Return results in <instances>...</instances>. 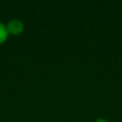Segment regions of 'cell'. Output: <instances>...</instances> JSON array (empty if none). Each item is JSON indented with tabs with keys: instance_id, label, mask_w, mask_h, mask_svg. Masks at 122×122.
<instances>
[{
	"instance_id": "obj_1",
	"label": "cell",
	"mask_w": 122,
	"mask_h": 122,
	"mask_svg": "<svg viewBox=\"0 0 122 122\" xmlns=\"http://www.w3.org/2000/svg\"><path fill=\"white\" fill-rule=\"evenodd\" d=\"M6 30H8V33H11L13 36H18L24 30V24L19 19H12L11 21H9Z\"/></svg>"
},
{
	"instance_id": "obj_2",
	"label": "cell",
	"mask_w": 122,
	"mask_h": 122,
	"mask_svg": "<svg viewBox=\"0 0 122 122\" xmlns=\"http://www.w3.org/2000/svg\"><path fill=\"white\" fill-rule=\"evenodd\" d=\"M8 30H6V26H4L2 23H0V44L4 42L8 38Z\"/></svg>"
},
{
	"instance_id": "obj_3",
	"label": "cell",
	"mask_w": 122,
	"mask_h": 122,
	"mask_svg": "<svg viewBox=\"0 0 122 122\" xmlns=\"http://www.w3.org/2000/svg\"><path fill=\"white\" fill-rule=\"evenodd\" d=\"M95 122H108V121L106 120V119H97Z\"/></svg>"
}]
</instances>
